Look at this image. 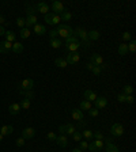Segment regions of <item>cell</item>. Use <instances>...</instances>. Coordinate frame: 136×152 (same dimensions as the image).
Returning <instances> with one entry per match:
<instances>
[{
	"label": "cell",
	"mask_w": 136,
	"mask_h": 152,
	"mask_svg": "<svg viewBox=\"0 0 136 152\" xmlns=\"http://www.w3.org/2000/svg\"><path fill=\"white\" fill-rule=\"evenodd\" d=\"M64 58H65V61H67L68 65H73V64L79 63V60H80V54H79V52H73V53H68Z\"/></svg>",
	"instance_id": "4"
},
{
	"label": "cell",
	"mask_w": 136,
	"mask_h": 152,
	"mask_svg": "<svg viewBox=\"0 0 136 152\" xmlns=\"http://www.w3.org/2000/svg\"><path fill=\"white\" fill-rule=\"evenodd\" d=\"M132 92H133V87L132 86H125L124 88H122V94H125V95H132Z\"/></svg>",
	"instance_id": "36"
},
{
	"label": "cell",
	"mask_w": 136,
	"mask_h": 152,
	"mask_svg": "<svg viewBox=\"0 0 136 152\" xmlns=\"http://www.w3.org/2000/svg\"><path fill=\"white\" fill-rule=\"evenodd\" d=\"M3 23H8V22H5V18L3 15H0V25H3Z\"/></svg>",
	"instance_id": "54"
},
{
	"label": "cell",
	"mask_w": 136,
	"mask_h": 152,
	"mask_svg": "<svg viewBox=\"0 0 136 152\" xmlns=\"http://www.w3.org/2000/svg\"><path fill=\"white\" fill-rule=\"evenodd\" d=\"M53 12H49V14H46L45 15V22L48 23V25H52V19H53Z\"/></svg>",
	"instance_id": "43"
},
{
	"label": "cell",
	"mask_w": 136,
	"mask_h": 152,
	"mask_svg": "<svg viewBox=\"0 0 136 152\" xmlns=\"http://www.w3.org/2000/svg\"><path fill=\"white\" fill-rule=\"evenodd\" d=\"M26 12H27V16H29V15H36V7H34V5H27L26 7Z\"/></svg>",
	"instance_id": "38"
},
{
	"label": "cell",
	"mask_w": 136,
	"mask_h": 152,
	"mask_svg": "<svg viewBox=\"0 0 136 152\" xmlns=\"http://www.w3.org/2000/svg\"><path fill=\"white\" fill-rule=\"evenodd\" d=\"M34 87V80L33 79H25L18 84V91L19 94H23L25 91H30Z\"/></svg>",
	"instance_id": "3"
},
{
	"label": "cell",
	"mask_w": 136,
	"mask_h": 152,
	"mask_svg": "<svg viewBox=\"0 0 136 152\" xmlns=\"http://www.w3.org/2000/svg\"><path fill=\"white\" fill-rule=\"evenodd\" d=\"M54 65H56V67H59V68H65L68 64H67V61H65V58L57 57L56 60H54Z\"/></svg>",
	"instance_id": "26"
},
{
	"label": "cell",
	"mask_w": 136,
	"mask_h": 152,
	"mask_svg": "<svg viewBox=\"0 0 136 152\" xmlns=\"http://www.w3.org/2000/svg\"><path fill=\"white\" fill-rule=\"evenodd\" d=\"M34 33H36L37 36H44L46 33V27L44 25H41V23H37L36 26H34Z\"/></svg>",
	"instance_id": "20"
},
{
	"label": "cell",
	"mask_w": 136,
	"mask_h": 152,
	"mask_svg": "<svg viewBox=\"0 0 136 152\" xmlns=\"http://www.w3.org/2000/svg\"><path fill=\"white\" fill-rule=\"evenodd\" d=\"M117 101L121 103H133V97L132 95H125V94H118L117 95Z\"/></svg>",
	"instance_id": "14"
},
{
	"label": "cell",
	"mask_w": 136,
	"mask_h": 152,
	"mask_svg": "<svg viewBox=\"0 0 136 152\" xmlns=\"http://www.w3.org/2000/svg\"><path fill=\"white\" fill-rule=\"evenodd\" d=\"M95 99H97V94H95L93 90H86V91H84V101L94 102Z\"/></svg>",
	"instance_id": "18"
},
{
	"label": "cell",
	"mask_w": 136,
	"mask_h": 152,
	"mask_svg": "<svg viewBox=\"0 0 136 152\" xmlns=\"http://www.w3.org/2000/svg\"><path fill=\"white\" fill-rule=\"evenodd\" d=\"M4 37H5V41H8V42H11V44H14L15 41H16V34L14 31H5V34H4Z\"/></svg>",
	"instance_id": "25"
},
{
	"label": "cell",
	"mask_w": 136,
	"mask_h": 152,
	"mask_svg": "<svg viewBox=\"0 0 136 152\" xmlns=\"http://www.w3.org/2000/svg\"><path fill=\"white\" fill-rule=\"evenodd\" d=\"M100 68H101V71H102V69H106V65H105V64H102V65H100Z\"/></svg>",
	"instance_id": "57"
},
{
	"label": "cell",
	"mask_w": 136,
	"mask_h": 152,
	"mask_svg": "<svg viewBox=\"0 0 136 152\" xmlns=\"http://www.w3.org/2000/svg\"><path fill=\"white\" fill-rule=\"evenodd\" d=\"M56 143L59 144L60 147L65 148V147L68 145V137H67V134H60V136H57V137H56Z\"/></svg>",
	"instance_id": "16"
},
{
	"label": "cell",
	"mask_w": 136,
	"mask_h": 152,
	"mask_svg": "<svg viewBox=\"0 0 136 152\" xmlns=\"http://www.w3.org/2000/svg\"><path fill=\"white\" fill-rule=\"evenodd\" d=\"M71 136H72L73 141H78V143H79V141H82V139H83V137H82V133H80V132H76V130H75V132H73Z\"/></svg>",
	"instance_id": "37"
},
{
	"label": "cell",
	"mask_w": 136,
	"mask_h": 152,
	"mask_svg": "<svg viewBox=\"0 0 136 152\" xmlns=\"http://www.w3.org/2000/svg\"><path fill=\"white\" fill-rule=\"evenodd\" d=\"M93 139L95 140H104V134L101 130H95V133H93Z\"/></svg>",
	"instance_id": "39"
},
{
	"label": "cell",
	"mask_w": 136,
	"mask_h": 152,
	"mask_svg": "<svg viewBox=\"0 0 136 152\" xmlns=\"http://www.w3.org/2000/svg\"><path fill=\"white\" fill-rule=\"evenodd\" d=\"M36 136V130L33 129V128H25V129L22 130V137L25 140H30L33 139Z\"/></svg>",
	"instance_id": "12"
},
{
	"label": "cell",
	"mask_w": 136,
	"mask_h": 152,
	"mask_svg": "<svg viewBox=\"0 0 136 152\" xmlns=\"http://www.w3.org/2000/svg\"><path fill=\"white\" fill-rule=\"evenodd\" d=\"M87 37H89V40L93 42V41H97V40H100V31L98 30H91V31H87Z\"/></svg>",
	"instance_id": "23"
},
{
	"label": "cell",
	"mask_w": 136,
	"mask_h": 152,
	"mask_svg": "<svg viewBox=\"0 0 136 152\" xmlns=\"http://www.w3.org/2000/svg\"><path fill=\"white\" fill-rule=\"evenodd\" d=\"M64 42H65V46H68V45H71V44H76V42H79V38L75 37V36H69L68 38L64 40Z\"/></svg>",
	"instance_id": "30"
},
{
	"label": "cell",
	"mask_w": 136,
	"mask_h": 152,
	"mask_svg": "<svg viewBox=\"0 0 136 152\" xmlns=\"http://www.w3.org/2000/svg\"><path fill=\"white\" fill-rule=\"evenodd\" d=\"M21 105L19 103H12V105H10L8 106V113L11 114V116H16V114H19V112H21Z\"/></svg>",
	"instance_id": "17"
},
{
	"label": "cell",
	"mask_w": 136,
	"mask_h": 152,
	"mask_svg": "<svg viewBox=\"0 0 136 152\" xmlns=\"http://www.w3.org/2000/svg\"><path fill=\"white\" fill-rule=\"evenodd\" d=\"M90 109H91V102H89V101H82L80 106H79V110H86V112H89Z\"/></svg>",
	"instance_id": "31"
},
{
	"label": "cell",
	"mask_w": 136,
	"mask_h": 152,
	"mask_svg": "<svg viewBox=\"0 0 136 152\" xmlns=\"http://www.w3.org/2000/svg\"><path fill=\"white\" fill-rule=\"evenodd\" d=\"M57 34H59V37H61V38H68L69 36H73V29L71 26H68V25H59L57 26Z\"/></svg>",
	"instance_id": "2"
},
{
	"label": "cell",
	"mask_w": 136,
	"mask_h": 152,
	"mask_svg": "<svg viewBox=\"0 0 136 152\" xmlns=\"http://www.w3.org/2000/svg\"><path fill=\"white\" fill-rule=\"evenodd\" d=\"M56 137H57V136H56L54 132H49V133L46 134V139L49 140V141H56Z\"/></svg>",
	"instance_id": "45"
},
{
	"label": "cell",
	"mask_w": 136,
	"mask_h": 152,
	"mask_svg": "<svg viewBox=\"0 0 136 152\" xmlns=\"http://www.w3.org/2000/svg\"><path fill=\"white\" fill-rule=\"evenodd\" d=\"M127 46H128V52L135 53V50H136V41L135 40H131V41H129V44H127Z\"/></svg>",
	"instance_id": "33"
},
{
	"label": "cell",
	"mask_w": 136,
	"mask_h": 152,
	"mask_svg": "<svg viewBox=\"0 0 136 152\" xmlns=\"http://www.w3.org/2000/svg\"><path fill=\"white\" fill-rule=\"evenodd\" d=\"M90 63L93 64V65H97V67H100V65H102V64H104V58H102V56H101V54H98V53L91 54Z\"/></svg>",
	"instance_id": "9"
},
{
	"label": "cell",
	"mask_w": 136,
	"mask_h": 152,
	"mask_svg": "<svg viewBox=\"0 0 136 152\" xmlns=\"http://www.w3.org/2000/svg\"><path fill=\"white\" fill-rule=\"evenodd\" d=\"M95 148H97V151H100V149H102L104 148V140H95Z\"/></svg>",
	"instance_id": "41"
},
{
	"label": "cell",
	"mask_w": 136,
	"mask_h": 152,
	"mask_svg": "<svg viewBox=\"0 0 136 152\" xmlns=\"http://www.w3.org/2000/svg\"><path fill=\"white\" fill-rule=\"evenodd\" d=\"M65 11V8H64V5H63V3L61 1H53L52 3V12L53 14H56V15H61V14Z\"/></svg>",
	"instance_id": "6"
},
{
	"label": "cell",
	"mask_w": 136,
	"mask_h": 152,
	"mask_svg": "<svg viewBox=\"0 0 136 152\" xmlns=\"http://www.w3.org/2000/svg\"><path fill=\"white\" fill-rule=\"evenodd\" d=\"M73 36L82 40L80 45L86 46V48H90V46H91V41L89 40V37H87V31L84 30V29H82V27H78V29H75V30H73Z\"/></svg>",
	"instance_id": "1"
},
{
	"label": "cell",
	"mask_w": 136,
	"mask_h": 152,
	"mask_svg": "<svg viewBox=\"0 0 136 152\" xmlns=\"http://www.w3.org/2000/svg\"><path fill=\"white\" fill-rule=\"evenodd\" d=\"M112 141H113L112 139H106V152H120L117 145H114Z\"/></svg>",
	"instance_id": "19"
},
{
	"label": "cell",
	"mask_w": 136,
	"mask_h": 152,
	"mask_svg": "<svg viewBox=\"0 0 136 152\" xmlns=\"http://www.w3.org/2000/svg\"><path fill=\"white\" fill-rule=\"evenodd\" d=\"M59 132L60 134H72L75 132V126L72 124H65V125H60L59 126Z\"/></svg>",
	"instance_id": "7"
},
{
	"label": "cell",
	"mask_w": 136,
	"mask_h": 152,
	"mask_svg": "<svg viewBox=\"0 0 136 152\" xmlns=\"http://www.w3.org/2000/svg\"><path fill=\"white\" fill-rule=\"evenodd\" d=\"M23 49H25L23 45L21 44V42H16V41H15L12 44V50H11V52H14L15 54H21L23 52Z\"/></svg>",
	"instance_id": "22"
},
{
	"label": "cell",
	"mask_w": 136,
	"mask_h": 152,
	"mask_svg": "<svg viewBox=\"0 0 136 152\" xmlns=\"http://www.w3.org/2000/svg\"><path fill=\"white\" fill-rule=\"evenodd\" d=\"M3 137H4V136H3V134H0V141L3 140Z\"/></svg>",
	"instance_id": "58"
},
{
	"label": "cell",
	"mask_w": 136,
	"mask_h": 152,
	"mask_svg": "<svg viewBox=\"0 0 136 152\" xmlns=\"http://www.w3.org/2000/svg\"><path fill=\"white\" fill-rule=\"evenodd\" d=\"M91 72H93L95 76H98V75L101 73V68L97 67V65H94V67H93V69H91Z\"/></svg>",
	"instance_id": "50"
},
{
	"label": "cell",
	"mask_w": 136,
	"mask_h": 152,
	"mask_svg": "<svg viewBox=\"0 0 136 152\" xmlns=\"http://www.w3.org/2000/svg\"><path fill=\"white\" fill-rule=\"evenodd\" d=\"M71 116H72L73 120L79 121V122H83V120H84L83 112H82V110H79V109H72V110H71Z\"/></svg>",
	"instance_id": "13"
},
{
	"label": "cell",
	"mask_w": 136,
	"mask_h": 152,
	"mask_svg": "<svg viewBox=\"0 0 136 152\" xmlns=\"http://www.w3.org/2000/svg\"><path fill=\"white\" fill-rule=\"evenodd\" d=\"M80 46H82L80 42H76V44H71V45H68V46H65V48H67V49L69 50V53H73V52H78Z\"/></svg>",
	"instance_id": "28"
},
{
	"label": "cell",
	"mask_w": 136,
	"mask_h": 152,
	"mask_svg": "<svg viewBox=\"0 0 136 152\" xmlns=\"http://www.w3.org/2000/svg\"><path fill=\"white\" fill-rule=\"evenodd\" d=\"M36 11L46 15V14H49V11H50V5L48 4V3H45V1H41V3H38V4L36 5Z\"/></svg>",
	"instance_id": "8"
},
{
	"label": "cell",
	"mask_w": 136,
	"mask_h": 152,
	"mask_svg": "<svg viewBox=\"0 0 136 152\" xmlns=\"http://www.w3.org/2000/svg\"><path fill=\"white\" fill-rule=\"evenodd\" d=\"M50 46L53 49H59V48L63 46V40L61 38H53V40H50Z\"/></svg>",
	"instance_id": "24"
},
{
	"label": "cell",
	"mask_w": 136,
	"mask_h": 152,
	"mask_svg": "<svg viewBox=\"0 0 136 152\" xmlns=\"http://www.w3.org/2000/svg\"><path fill=\"white\" fill-rule=\"evenodd\" d=\"M87 149H89V151H91V152H95V151H97V148H95V143H94V141H91V143L89 144V148H87Z\"/></svg>",
	"instance_id": "52"
},
{
	"label": "cell",
	"mask_w": 136,
	"mask_h": 152,
	"mask_svg": "<svg viewBox=\"0 0 136 152\" xmlns=\"http://www.w3.org/2000/svg\"><path fill=\"white\" fill-rule=\"evenodd\" d=\"M4 34H5V29L3 26H0V37L4 36Z\"/></svg>",
	"instance_id": "53"
},
{
	"label": "cell",
	"mask_w": 136,
	"mask_h": 152,
	"mask_svg": "<svg viewBox=\"0 0 136 152\" xmlns=\"http://www.w3.org/2000/svg\"><path fill=\"white\" fill-rule=\"evenodd\" d=\"M16 26H18L19 29H23V27H25V19H23V18H18V19H16Z\"/></svg>",
	"instance_id": "48"
},
{
	"label": "cell",
	"mask_w": 136,
	"mask_h": 152,
	"mask_svg": "<svg viewBox=\"0 0 136 152\" xmlns=\"http://www.w3.org/2000/svg\"><path fill=\"white\" fill-rule=\"evenodd\" d=\"M122 133H124V128H122L121 124H113V125L110 126V134L112 136H114V137H120V136H122Z\"/></svg>",
	"instance_id": "5"
},
{
	"label": "cell",
	"mask_w": 136,
	"mask_h": 152,
	"mask_svg": "<svg viewBox=\"0 0 136 152\" xmlns=\"http://www.w3.org/2000/svg\"><path fill=\"white\" fill-rule=\"evenodd\" d=\"M12 50V44L8 42V41H4V42H0V53H8Z\"/></svg>",
	"instance_id": "15"
},
{
	"label": "cell",
	"mask_w": 136,
	"mask_h": 152,
	"mask_svg": "<svg viewBox=\"0 0 136 152\" xmlns=\"http://www.w3.org/2000/svg\"><path fill=\"white\" fill-rule=\"evenodd\" d=\"M19 105H21V107H22V109H30V99L23 98L22 102L19 103Z\"/></svg>",
	"instance_id": "35"
},
{
	"label": "cell",
	"mask_w": 136,
	"mask_h": 152,
	"mask_svg": "<svg viewBox=\"0 0 136 152\" xmlns=\"http://www.w3.org/2000/svg\"><path fill=\"white\" fill-rule=\"evenodd\" d=\"M19 37H21L22 40H27V38L30 37V29H27V27L21 29V31H19Z\"/></svg>",
	"instance_id": "27"
},
{
	"label": "cell",
	"mask_w": 136,
	"mask_h": 152,
	"mask_svg": "<svg viewBox=\"0 0 136 152\" xmlns=\"http://www.w3.org/2000/svg\"><path fill=\"white\" fill-rule=\"evenodd\" d=\"M22 95H25V97H26L27 99H30V101H32V98L34 97V92H33L32 90H30V91H25V92H23Z\"/></svg>",
	"instance_id": "49"
},
{
	"label": "cell",
	"mask_w": 136,
	"mask_h": 152,
	"mask_svg": "<svg viewBox=\"0 0 136 152\" xmlns=\"http://www.w3.org/2000/svg\"><path fill=\"white\" fill-rule=\"evenodd\" d=\"M122 40L125 41V42H129V41L132 40L131 33H129V31H125V33H124V34H122Z\"/></svg>",
	"instance_id": "44"
},
{
	"label": "cell",
	"mask_w": 136,
	"mask_h": 152,
	"mask_svg": "<svg viewBox=\"0 0 136 152\" xmlns=\"http://www.w3.org/2000/svg\"><path fill=\"white\" fill-rule=\"evenodd\" d=\"M82 137H84V140H93V132L89 129L82 132Z\"/></svg>",
	"instance_id": "34"
},
{
	"label": "cell",
	"mask_w": 136,
	"mask_h": 152,
	"mask_svg": "<svg viewBox=\"0 0 136 152\" xmlns=\"http://www.w3.org/2000/svg\"><path fill=\"white\" fill-rule=\"evenodd\" d=\"M93 67H94V65H93L91 63H87V64H86V68L89 69V71H91V69H93Z\"/></svg>",
	"instance_id": "55"
},
{
	"label": "cell",
	"mask_w": 136,
	"mask_h": 152,
	"mask_svg": "<svg viewBox=\"0 0 136 152\" xmlns=\"http://www.w3.org/2000/svg\"><path fill=\"white\" fill-rule=\"evenodd\" d=\"M98 114H100V110H98V109H93V107H91L90 110H89V116L93 117V118L98 117Z\"/></svg>",
	"instance_id": "40"
},
{
	"label": "cell",
	"mask_w": 136,
	"mask_h": 152,
	"mask_svg": "<svg viewBox=\"0 0 136 152\" xmlns=\"http://www.w3.org/2000/svg\"><path fill=\"white\" fill-rule=\"evenodd\" d=\"M127 53H128L127 44H120L118 45V54H120V56H125Z\"/></svg>",
	"instance_id": "32"
},
{
	"label": "cell",
	"mask_w": 136,
	"mask_h": 152,
	"mask_svg": "<svg viewBox=\"0 0 136 152\" xmlns=\"http://www.w3.org/2000/svg\"><path fill=\"white\" fill-rule=\"evenodd\" d=\"M60 18H61L63 22H69V21L72 19V14L69 12V11H64V12L60 15Z\"/></svg>",
	"instance_id": "29"
},
{
	"label": "cell",
	"mask_w": 136,
	"mask_h": 152,
	"mask_svg": "<svg viewBox=\"0 0 136 152\" xmlns=\"http://www.w3.org/2000/svg\"><path fill=\"white\" fill-rule=\"evenodd\" d=\"M60 22H61V18H60V15H56V14H54V15H53V19H52V25H57V26H59Z\"/></svg>",
	"instance_id": "42"
},
{
	"label": "cell",
	"mask_w": 136,
	"mask_h": 152,
	"mask_svg": "<svg viewBox=\"0 0 136 152\" xmlns=\"http://www.w3.org/2000/svg\"><path fill=\"white\" fill-rule=\"evenodd\" d=\"M72 152H83V151H82V149H79V148H73Z\"/></svg>",
	"instance_id": "56"
},
{
	"label": "cell",
	"mask_w": 136,
	"mask_h": 152,
	"mask_svg": "<svg viewBox=\"0 0 136 152\" xmlns=\"http://www.w3.org/2000/svg\"><path fill=\"white\" fill-rule=\"evenodd\" d=\"M25 141H26V140L23 139V137H18L16 141H15V144H16V147H23V145H25Z\"/></svg>",
	"instance_id": "47"
},
{
	"label": "cell",
	"mask_w": 136,
	"mask_h": 152,
	"mask_svg": "<svg viewBox=\"0 0 136 152\" xmlns=\"http://www.w3.org/2000/svg\"><path fill=\"white\" fill-rule=\"evenodd\" d=\"M95 102V109H105L106 107V105H108V99L105 98V97H97V99L94 101Z\"/></svg>",
	"instance_id": "10"
},
{
	"label": "cell",
	"mask_w": 136,
	"mask_h": 152,
	"mask_svg": "<svg viewBox=\"0 0 136 152\" xmlns=\"http://www.w3.org/2000/svg\"><path fill=\"white\" fill-rule=\"evenodd\" d=\"M87 148H89V143H87V141H79V149L86 151Z\"/></svg>",
	"instance_id": "46"
},
{
	"label": "cell",
	"mask_w": 136,
	"mask_h": 152,
	"mask_svg": "<svg viewBox=\"0 0 136 152\" xmlns=\"http://www.w3.org/2000/svg\"><path fill=\"white\" fill-rule=\"evenodd\" d=\"M49 37H50V40L57 38V37H59V34H57V30H50V31H49Z\"/></svg>",
	"instance_id": "51"
},
{
	"label": "cell",
	"mask_w": 136,
	"mask_h": 152,
	"mask_svg": "<svg viewBox=\"0 0 136 152\" xmlns=\"http://www.w3.org/2000/svg\"><path fill=\"white\" fill-rule=\"evenodd\" d=\"M37 22H38V18H37L36 15H29L26 19H25V26L27 27V29H30V27H34L37 25Z\"/></svg>",
	"instance_id": "11"
},
{
	"label": "cell",
	"mask_w": 136,
	"mask_h": 152,
	"mask_svg": "<svg viewBox=\"0 0 136 152\" xmlns=\"http://www.w3.org/2000/svg\"><path fill=\"white\" fill-rule=\"evenodd\" d=\"M14 132V128L12 125H3L0 128V134H3V136H8Z\"/></svg>",
	"instance_id": "21"
}]
</instances>
